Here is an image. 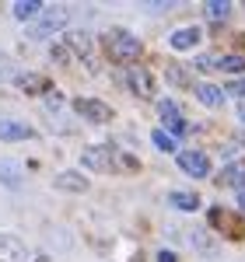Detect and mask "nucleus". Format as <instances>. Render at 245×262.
Masks as SVG:
<instances>
[{
    "label": "nucleus",
    "mask_w": 245,
    "mask_h": 262,
    "mask_svg": "<svg viewBox=\"0 0 245 262\" xmlns=\"http://www.w3.org/2000/svg\"><path fill=\"white\" fill-rule=\"evenodd\" d=\"M7 77H14V67H11V60L0 53V81H7Z\"/></svg>",
    "instance_id": "obj_24"
},
{
    "label": "nucleus",
    "mask_w": 245,
    "mask_h": 262,
    "mask_svg": "<svg viewBox=\"0 0 245 262\" xmlns=\"http://www.w3.org/2000/svg\"><path fill=\"white\" fill-rule=\"evenodd\" d=\"M46 101H49V108L56 112V108H60V105H63V95H49V98H46Z\"/></svg>",
    "instance_id": "obj_28"
},
{
    "label": "nucleus",
    "mask_w": 245,
    "mask_h": 262,
    "mask_svg": "<svg viewBox=\"0 0 245 262\" xmlns=\"http://www.w3.org/2000/svg\"><path fill=\"white\" fill-rule=\"evenodd\" d=\"M105 49H109V56L116 63H133L140 56V39L133 32H126V28H112L105 35Z\"/></svg>",
    "instance_id": "obj_1"
},
{
    "label": "nucleus",
    "mask_w": 245,
    "mask_h": 262,
    "mask_svg": "<svg viewBox=\"0 0 245 262\" xmlns=\"http://www.w3.org/2000/svg\"><path fill=\"white\" fill-rule=\"evenodd\" d=\"M221 91L224 95H235V98H245V81H228Z\"/></svg>",
    "instance_id": "obj_23"
},
{
    "label": "nucleus",
    "mask_w": 245,
    "mask_h": 262,
    "mask_svg": "<svg viewBox=\"0 0 245 262\" xmlns=\"http://www.w3.org/2000/svg\"><path fill=\"white\" fill-rule=\"evenodd\" d=\"M32 137H35V129H32V126H21V122H11V119L0 122V140H4V143L32 140Z\"/></svg>",
    "instance_id": "obj_9"
},
{
    "label": "nucleus",
    "mask_w": 245,
    "mask_h": 262,
    "mask_svg": "<svg viewBox=\"0 0 245 262\" xmlns=\"http://www.w3.org/2000/svg\"><path fill=\"white\" fill-rule=\"evenodd\" d=\"M242 182H245V164L242 161L224 164V171L217 175V185H242Z\"/></svg>",
    "instance_id": "obj_14"
},
{
    "label": "nucleus",
    "mask_w": 245,
    "mask_h": 262,
    "mask_svg": "<svg viewBox=\"0 0 245 262\" xmlns=\"http://www.w3.org/2000/svg\"><path fill=\"white\" fill-rule=\"evenodd\" d=\"M196 42H200V28H179V32H172V35H168V46H172V49H179V53L193 49Z\"/></svg>",
    "instance_id": "obj_11"
},
{
    "label": "nucleus",
    "mask_w": 245,
    "mask_h": 262,
    "mask_svg": "<svg viewBox=\"0 0 245 262\" xmlns=\"http://www.w3.org/2000/svg\"><path fill=\"white\" fill-rule=\"evenodd\" d=\"M158 116L165 119V126H168V133L172 137H179V133H186V119H182V108H179V101H158Z\"/></svg>",
    "instance_id": "obj_5"
},
{
    "label": "nucleus",
    "mask_w": 245,
    "mask_h": 262,
    "mask_svg": "<svg viewBox=\"0 0 245 262\" xmlns=\"http://www.w3.org/2000/svg\"><path fill=\"white\" fill-rule=\"evenodd\" d=\"M158 262H175V252H168V248H165V252H158Z\"/></svg>",
    "instance_id": "obj_29"
},
{
    "label": "nucleus",
    "mask_w": 245,
    "mask_h": 262,
    "mask_svg": "<svg viewBox=\"0 0 245 262\" xmlns=\"http://www.w3.org/2000/svg\"><path fill=\"white\" fill-rule=\"evenodd\" d=\"M0 182L11 185V189H18L21 185V164L11 161V158H4V161H0Z\"/></svg>",
    "instance_id": "obj_15"
},
{
    "label": "nucleus",
    "mask_w": 245,
    "mask_h": 262,
    "mask_svg": "<svg viewBox=\"0 0 245 262\" xmlns=\"http://www.w3.org/2000/svg\"><path fill=\"white\" fill-rule=\"evenodd\" d=\"M67 42H70V49H74L81 60L88 56V53H91V39H88L84 32H67Z\"/></svg>",
    "instance_id": "obj_18"
},
{
    "label": "nucleus",
    "mask_w": 245,
    "mask_h": 262,
    "mask_svg": "<svg viewBox=\"0 0 245 262\" xmlns=\"http://www.w3.org/2000/svg\"><path fill=\"white\" fill-rule=\"evenodd\" d=\"M53 60H56V63H67V46H53Z\"/></svg>",
    "instance_id": "obj_26"
},
{
    "label": "nucleus",
    "mask_w": 245,
    "mask_h": 262,
    "mask_svg": "<svg viewBox=\"0 0 245 262\" xmlns=\"http://www.w3.org/2000/svg\"><path fill=\"white\" fill-rule=\"evenodd\" d=\"M179 168L189 179H207L210 175V158H207L203 150H182L179 154Z\"/></svg>",
    "instance_id": "obj_3"
},
{
    "label": "nucleus",
    "mask_w": 245,
    "mask_h": 262,
    "mask_svg": "<svg viewBox=\"0 0 245 262\" xmlns=\"http://www.w3.org/2000/svg\"><path fill=\"white\" fill-rule=\"evenodd\" d=\"M228 14H231V4H224V0H210V4H207V18L224 21Z\"/></svg>",
    "instance_id": "obj_22"
},
{
    "label": "nucleus",
    "mask_w": 245,
    "mask_h": 262,
    "mask_svg": "<svg viewBox=\"0 0 245 262\" xmlns=\"http://www.w3.org/2000/svg\"><path fill=\"white\" fill-rule=\"evenodd\" d=\"M238 116H242V122H245V105H242V108H238Z\"/></svg>",
    "instance_id": "obj_31"
},
{
    "label": "nucleus",
    "mask_w": 245,
    "mask_h": 262,
    "mask_svg": "<svg viewBox=\"0 0 245 262\" xmlns=\"http://www.w3.org/2000/svg\"><path fill=\"white\" fill-rule=\"evenodd\" d=\"M0 262H28V248L14 234H0Z\"/></svg>",
    "instance_id": "obj_7"
},
{
    "label": "nucleus",
    "mask_w": 245,
    "mask_h": 262,
    "mask_svg": "<svg viewBox=\"0 0 245 262\" xmlns=\"http://www.w3.org/2000/svg\"><path fill=\"white\" fill-rule=\"evenodd\" d=\"M14 84H18L25 95H46V91H49V81H46L42 74H18Z\"/></svg>",
    "instance_id": "obj_10"
},
{
    "label": "nucleus",
    "mask_w": 245,
    "mask_h": 262,
    "mask_svg": "<svg viewBox=\"0 0 245 262\" xmlns=\"http://www.w3.org/2000/svg\"><path fill=\"white\" fill-rule=\"evenodd\" d=\"M151 143H154L158 150H175V147H179V140H175L168 129H154V133H151Z\"/></svg>",
    "instance_id": "obj_20"
},
{
    "label": "nucleus",
    "mask_w": 245,
    "mask_h": 262,
    "mask_svg": "<svg viewBox=\"0 0 245 262\" xmlns=\"http://www.w3.org/2000/svg\"><path fill=\"white\" fill-rule=\"evenodd\" d=\"M238 210H245V189H238Z\"/></svg>",
    "instance_id": "obj_30"
},
{
    "label": "nucleus",
    "mask_w": 245,
    "mask_h": 262,
    "mask_svg": "<svg viewBox=\"0 0 245 262\" xmlns=\"http://www.w3.org/2000/svg\"><path fill=\"white\" fill-rule=\"evenodd\" d=\"M74 108L81 112L84 119H91V122H109L112 119V108H109L105 101H98V98H77Z\"/></svg>",
    "instance_id": "obj_6"
},
{
    "label": "nucleus",
    "mask_w": 245,
    "mask_h": 262,
    "mask_svg": "<svg viewBox=\"0 0 245 262\" xmlns=\"http://www.w3.org/2000/svg\"><path fill=\"white\" fill-rule=\"evenodd\" d=\"M56 189H63V192H84L88 179H84L81 171H60L56 175Z\"/></svg>",
    "instance_id": "obj_12"
},
{
    "label": "nucleus",
    "mask_w": 245,
    "mask_h": 262,
    "mask_svg": "<svg viewBox=\"0 0 245 262\" xmlns=\"http://www.w3.org/2000/svg\"><path fill=\"white\" fill-rule=\"evenodd\" d=\"M196 67H200V70H217V56H196Z\"/></svg>",
    "instance_id": "obj_25"
},
{
    "label": "nucleus",
    "mask_w": 245,
    "mask_h": 262,
    "mask_svg": "<svg viewBox=\"0 0 245 262\" xmlns=\"http://www.w3.org/2000/svg\"><path fill=\"white\" fill-rule=\"evenodd\" d=\"M168 203H172L175 210H196V206H200V196H193V192H172Z\"/></svg>",
    "instance_id": "obj_19"
},
{
    "label": "nucleus",
    "mask_w": 245,
    "mask_h": 262,
    "mask_svg": "<svg viewBox=\"0 0 245 262\" xmlns=\"http://www.w3.org/2000/svg\"><path fill=\"white\" fill-rule=\"evenodd\" d=\"M217 70H228V74H242L245 70V56L242 53H231L224 60H217Z\"/></svg>",
    "instance_id": "obj_21"
},
{
    "label": "nucleus",
    "mask_w": 245,
    "mask_h": 262,
    "mask_svg": "<svg viewBox=\"0 0 245 262\" xmlns=\"http://www.w3.org/2000/svg\"><path fill=\"white\" fill-rule=\"evenodd\" d=\"M119 81L130 84V91H133V95H140V98H151V95H154V81H151V74H147V70H137V67H133L130 74H122Z\"/></svg>",
    "instance_id": "obj_8"
},
{
    "label": "nucleus",
    "mask_w": 245,
    "mask_h": 262,
    "mask_svg": "<svg viewBox=\"0 0 245 262\" xmlns=\"http://www.w3.org/2000/svg\"><path fill=\"white\" fill-rule=\"evenodd\" d=\"M210 224H214L217 231L238 234V224H235V217H231V213H224V210H210Z\"/></svg>",
    "instance_id": "obj_17"
},
{
    "label": "nucleus",
    "mask_w": 245,
    "mask_h": 262,
    "mask_svg": "<svg viewBox=\"0 0 245 262\" xmlns=\"http://www.w3.org/2000/svg\"><path fill=\"white\" fill-rule=\"evenodd\" d=\"M168 77H172V81H175V84H186V74H182V70H179V67H172V70H168Z\"/></svg>",
    "instance_id": "obj_27"
},
{
    "label": "nucleus",
    "mask_w": 245,
    "mask_h": 262,
    "mask_svg": "<svg viewBox=\"0 0 245 262\" xmlns=\"http://www.w3.org/2000/svg\"><path fill=\"white\" fill-rule=\"evenodd\" d=\"M67 18H70L67 7H42L39 18L28 21V39H46V35L60 32L63 25H67Z\"/></svg>",
    "instance_id": "obj_2"
},
{
    "label": "nucleus",
    "mask_w": 245,
    "mask_h": 262,
    "mask_svg": "<svg viewBox=\"0 0 245 262\" xmlns=\"http://www.w3.org/2000/svg\"><path fill=\"white\" fill-rule=\"evenodd\" d=\"M193 91H196V98L203 101L207 108H217V105H221V101H224V91H221V88H217V84H196V88H193Z\"/></svg>",
    "instance_id": "obj_13"
},
{
    "label": "nucleus",
    "mask_w": 245,
    "mask_h": 262,
    "mask_svg": "<svg viewBox=\"0 0 245 262\" xmlns=\"http://www.w3.org/2000/svg\"><path fill=\"white\" fill-rule=\"evenodd\" d=\"M42 14V0H18L14 4V18L21 21H35Z\"/></svg>",
    "instance_id": "obj_16"
},
{
    "label": "nucleus",
    "mask_w": 245,
    "mask_h": 262,
    "mask_svg": "<svg viewBox=\"0 0 245 262\" xmlns=\"http://www.w3.org/2000/svg\"><path fill=\"white\" fill-rule=\"evenodd\" d=\"M81 164L88 171H109L116 164V150H109V147H84Z\"/></svg>",
    "instance_id": "obj_4"
}]
</instances>
